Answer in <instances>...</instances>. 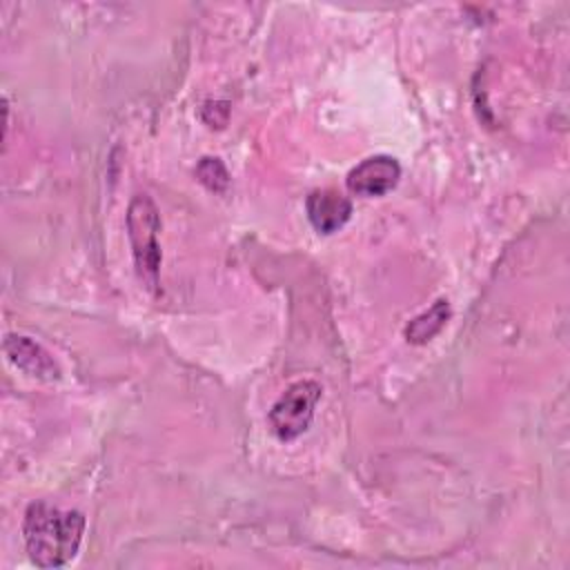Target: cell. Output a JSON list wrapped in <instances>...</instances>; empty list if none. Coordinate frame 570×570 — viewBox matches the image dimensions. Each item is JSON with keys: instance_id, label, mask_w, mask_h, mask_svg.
I'll use <instances>...</instances> for the list:
<instances>
[{"instance_id": "obj_6", "label": "cell", "mask_w": 570, "mask_h": 570, "mask_svg": "<svg viewBox=\"0 0 570 570\" xmlns=\"http://www.w3.org/2000/svg\"><path fill=\"white\" fill-rule=\"evenodd\" d=\"M307 218L321 234H332L341 229L352 216V203L347 196L334 189H316L305 200Z\"/></svg>"}, {"instance_id": "obj_8", "label": "cell", "mask_w": 570, "mask_h": 570, "mask_svg": "<svg viewBox=\"0 0 570 570\" xmlns=\"http://www.w3.org/2000/svg\"><path fill=\"white\" fill-rule=\"evenodd\" d=\"M196 176L212 191H223L227 187V183H229L227 169H225V165L218 158H203L198 163V167H196Z\"/></svg>"}, {"instance_id": "obj_1", "label": "cell", "mask_w": 570, "mask_h": 570, "mask_svg": "<svg viewBox=\"0 0 570 570\" xmlns=\"http://www.w3.org/2000/svg\"><path fill=\"white\" fill-rule=\"evenodd\" d=\"M85 514L60 510L51 503H31L24 512L22 534L31 561L40 568H60L69 563L82 541Z\"/></svg>"}, {"instance_id": "obj_7", "label": "cell", "mask_w": 570, "mask_h": 570, "mask_svg": "<svg viewBox=\"0 0 570 570\" xmlns=\"http://www.w3.org/2000/svg\"><path fill=\"white\" fill-rule=\"evenodd\" d=\"M450 316V305L448 301H436L428 312L419 314L407 327H405V336L410 343H425L430 341L448 321Z\"/></svg>"}, {"instance_id": "obj_3", "label": "cell", "mask_w": 570, "mask_h": 570, "mask_svg": "<svg viewBox=\"0 0 570 570\" xmlns=\"http://www.w3.org/2000/svg\"><path fill=\"white\" fill-rule=\"evenodd\" d=\"M321 394L323 390L316 381H298L289 385L269 410V425L276 436L283 441H292L307 432Z\"/></svg>"}, {"instance_id": "obj_4", "label": "cell", "mask_w": 570, "mask_h": 570, "mask_svg": "<svg viewBox=\"0 0 570 570\" xmlns=\"http://www.w3.org/2000/svg\"><path fill=\"white\" fill-rule=\"evenodd\" d=\"M401 178V167L392 156H372L347 174V189L356 196H383Z\"/></svg>"}, {"instance_id": "obj_5", "label": "cell", "mask_w": 570, "mask_h": 570, "mask_svg": "<svg viewBox=\"0 0 570 570\" xmlns=\"http://www.w3.org/2000/svg\"><path fill=\"white\" fill-rule=\"evenodd\" d=\"M4 354L9 356V361L20 367L24 374L33 376V379H58L60 370L56 365V361L51 358V354L38 345L36 341H31L29 336H18V334H9L4 338Z\"/></svg>"}, {"instance_id": "obj_2", "label": "cell", "mask_w": 570, "mask_h": 570, "mask_svg": "<svg viewBox=\"0 0 570 570\" xmlns=\"http://www.w3.org/2000/svg\"><path fill=\"white\" fill-rule=\"evenodd\" d=\"M160 216L154 200L147 194H136L127 209V236L134 252V263L140 281L156 289L158 267H160Z\"/></svg>"}]
</instances>
